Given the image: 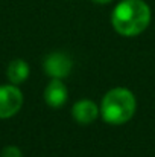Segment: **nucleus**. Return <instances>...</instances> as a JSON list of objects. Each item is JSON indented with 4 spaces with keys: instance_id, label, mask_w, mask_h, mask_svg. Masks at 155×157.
<instances>
[{
    "instance_id": "obj_1",
    "label": "nucleus",
    "mask_w": 155,
    "mask_h": 157,
    "mask_svg": "<svg viewBox=\"0 0 155 157\" xmlns=\"http://www.w3.org/2000/svg\"><path fill=\"white\" fill-rule=\"evenodd\" d=\"M111 21L120 35L134 37L148 28L151 21V9L143 0H123L114 8Z\"/></svg>"
},
{
    "instance_id": "obj_2",
    "label": "nucleus",
    "mask_w": 155,
    "mask_h": 157,
    "mask_svg": "<svg viewBox=\"0 0 155 157\" xmlns=\"http://www.w3.org/2000/svg\"><path fill=\"white\" fill-rule=\"evenodd\" d=\"M135 111V98L134 95L123 87L109 90L102 99L101 113L105 122L113 125H120L128 122Z\"/></svg>"
},
{
    "instance_id": "obj_3",
    "label": "nucleus",
    "mask_w": 155,
    "mask_h": 157,
    "mask_svg": "<svg viewBox=\"0 0 155 157\" xmlns=\"http://www.w3.org/2000/svg\"><path fill=\"white\" fill-rule=\"evenodd\" d=\"M23 105V95L18 87L2 86L0 87V119H8L14 116Z\"/></svg>"
},
{
    "instance_id": "obj_4",
    "label": "nucleus",
    "mask_w": 155,
    "mask_h": 157,
    "mask_svg": "<svg viewBox=\"0 0 155 157\" xmlns=\"http://www.w3.org/2000/svg\"><path fill=\"white\" fill-rule=\"evenodd\" d=\"M72 59L62 52H53L44 59V72L52 78H65L72 72Z\"/></svg>"
},
{
    "instance_id": "obj_5",
    "label": "nucleus",
    "mask_w": 155,
    "mask_h": 157,
    "mask_svg": "<svg viewBox=\"0 0 155 157\" xmlns=\"http://www.w3.org/2000/svg\"><path fill=\"white\" fill-rule=\"evenodd\" d=\"M67 96H68L67 95V87L58 78H53L50 82L47 84L46 90H44V99L53 108L62 107L65 104V101H67Z\"/></svg>"
},
{
    "instance_id": "obj_6",
    "label": "nucleus",
    "mask_w": 155,
    "mask_h": 157,
    "mask_svg": "<svg viewBox=\"0 0 155 157\" xmlns=\"http://www.w3.org/2000/svg\"><path fill=\"white\" fill-rule=\"evenodd\" d=\"M98 113H99V110H98L96 104L88 99L78 101L72 108V114H73L75 121L79 124H91L93 121H96Z\"/></svg>"
},
{
    "instance_id": "obj_7",
    "label": "nucleus",
    "mask_w": 155,
    "mask_h": 157,
    "mask_svg": "<svg viewBox=\"0 0 155 157\" xmlns=\"http://www.w3.org/2000/svg\"><path fill=\"white\" fill-rule=\"evenodd\" d=\"M6 75H8V78L12 84H21L29 76V66L23 59H14L8 66Z\"/></svg>"
},
{
    "instance_id": "obj_8",
    "label": "nucleus",
    "mask_w": 155,
    "mask_h": 157,
    "mask_svg": "<svg viewBox=\"0 0 155 157\" xmlns=\"http://www.w3.org/2000/svg\"><path fill=\"white\" fill-rule=\"evenodd\" d=\"M2 157H21V151L17 147H6L2 153Z\"/></svg>"
},
{
    "instance_id": "obj_9",
    "label": "nucleus",
    "mask_w": 155,
    "mask_h": 157,
    "mask_svg": "<svg viewBox=\"0 0 155 157\" xmlns=\"http://www.w3.org/2000/svg\"><path fill=\"white\" fill-rule=\"evenodd\" d=\"M93 2H96V3H99V5H105V3H109L111 0H93Z\"/></svg>"
}]
</instances>
